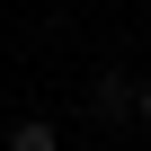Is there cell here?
Returning a JSON list of instances; mask_svg holds the SVG:
<instances>
[{"label":"cell","mask_w":151,"mask_h":151,"mask_svg":"<svg viewBox=\"0 0 151 151\" xmlns=\"http://www.w3.org/2000/svg\"><path fill=\"white\" fill-rule=\"evenodd\" d=\"M89 107H98V116H124V107H133V89H124V80H116V71H107V80L89 89Z\"/></svg>","instance_id":"7a4b0ae2"},{"label":"cell","mask_w":151,"mask_h":151,"mask_svg":"<svg viewBox=\"0 0 151 151\" xmlns=\"http://www.w3.org/2000/svg\"><path fill=\"white\" fill-rule=\"evenodd\" d=\"M9 151H62V133H53L45 116H18V124H9Z\"/></svg>","instance_id":"6da1fadb"},{"label":"cell","mask_w":151,"mask_h":151,"mask_svg":"<svg viewBox=\"0 0 151 151\" xmlns=\"http://www.w3.org/2000/svg\"><path fill=\"white\" fill-rule=\"evenodd\" d=\"M133 116H142V124H151V89H142V98H133Z\"/></svg>","instance_id":"3957f363"}]
</instances>
